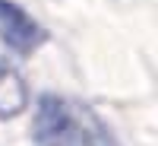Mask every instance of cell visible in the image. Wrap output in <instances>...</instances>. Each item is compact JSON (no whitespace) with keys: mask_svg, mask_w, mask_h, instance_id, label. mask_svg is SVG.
Wrapping results in <instances>:
<instances>
[{"mask_svg":"<svg viewBox=\"0 0 158 146\" xmlns=\"http://www.w3.org/2000/svg\"><path fill=\"white\" fill-rule=\"evenodd\" d=\"M32 140L35 146H120L108 121H101L92 105L57 92L38 95Z\"/></svg>","mask_w":158,"mask_h":146,"instance_id":"obj_1","label":"cell"},{"mask_svg":"<svg viewBox=\"0 0 158 146\" xmlns=\"http://www.w3.org/2000/svg\"><path fill=\"white\" fill-rule=\"evenodd\" d=\"M0 42L19 57H32L48 42V29L16 0H0Z\"/></svg>","mask_w":158,"mask_h":146,"instance_id":"obj_2","label":"cell"},{"mask_svg":"<svg viewBox=\"0 0 158 146\" xmlns=\"http://www.w3.org/2000/svg\"><path fill=\"white\" fill-rule=\"evenodd\" d=\"M29 108V86L13 64L0 60V117H16Z\"/></svg>","mask_w":158,"mask_h":146,"instance_id":"obj_3","label":"cell"}]
</instances>
